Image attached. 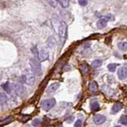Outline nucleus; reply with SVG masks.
I'll list each match as a JSON object with an SVG mask.
<instances>
[{
    "label": "nucleus",
    "mask_w": 127,
    "mask_h": 127,
    "mask_svg": "<svg viewBox=\"0 0 127 127\" xmlns=\"http://www.w3.org/2000/svg\"><path fill=\"white\" fill-rule=\"evenodd\" d=\"M82 121L81 120H77L76 122H75V127H81L82 126Z\"/></svg>",
    "instance_id": "a878e982"
},
{
    "label": "nucleus",
    "mask_w": 127,
    "mask_h": 127,
    "mask_svg": "<svg viewBox=\"0 0 127 127\" xmlns=\"http://www.w3.org/2000/svg\"><path fill=\"white\" fill-rule=\"evenodd\" d=\"M106 120V118L104 115L102 114H96L93 118V122L95 125H101V124L104 123Z\"/></svg>",
    "instance_id": "423d86ee"
},
{
    "label": "nucleus",
    "mask_w": 127,
    "mask_h": 127,
    "mask_svg": "<svg viewBox=\"0 0 127 127\" xmlns=\"http://www.w3.org/2000/svg\"><path fill=\"white\" fill-rule=\"evenodd\" d=\"M108 20L109 19H108L107 17H103V18H100L97 22V27L99 29H103V28L106 27V24H107Z\"/></svg>",
    "instance_id": "0eeeda50"
},
{
    "label": "nucleus",
    "mask_w": 127,
    "mask_h": 127,
    "mask_svg": "<svg viewBox=\"0 0 127 127\" xmlns=\"http://www.w3.org/2000/svg\"><path fill=\"white\" fill-rule=\"evenodd\" d=\"M114 127H122V126H115Z\"/></svg>",
    "instance_id": "c85d7f7f"
},
{
    "label": "nucleus",
    "mask_w": 127,
    "mask_h": 127,
    "mask_svg": "<svg viewBox=\"0 0 127 127\" xmlns=\"http://www.w3.org/2000/svg\"><path fill=\"white\" fill-rule=\"evenodd\" d=\"M22 77L24 82L28 85L33 86L34 83H35V76H34L33 71L30 70V69H26L25 71L24 74H23Z\"/></svg>",
    "instance_id": "f257e3e1"
},
{
    "label": "nucleus",
    "mask_w": 127,
    "mask_h": 127,
    "mask_svg": "<svg viewBox=\"0 0 127 127\" xmlns=\"http://www.w3.org/2000/svg\"><path fill=\"white\" fill-rule=\"evenodd\" d=\"M67 31H68V26L67 24L64 22H62L60 23V28H59V36L61 45H64V42L67 38Z\"/></svg>",
    "instance_id": "f03ea898"
},
{
    "label": "nucleus",
    "mask_w": 127,
    "mask_h": 127,
    "mask_svg": "<svg viewBox=\"0 0 127 127\" xmlns=\"http://www.w3.org/2000/svg\"><path fill=\"white\" fill-rule=\"evenodd\" d=\"M49 3L53 6V7H56V0H48Z\"/></svg>",
    "instance_id": "bb28decb"
},
{
    "label": "nucleus",
    "mask_w": 127,
    "mask_h": 127,
    "mask_svg": "<svg viewBox=\"0 0 127 127\" xmlns=\"http://www.w3.org/2000/svg\"><path fill=\"white\" fill-rule=\"evenodd\" d=\"M79 4L82 7H85L87 4V0H79Z\"/></svg>",
    "instance_id": "393cba45"
},
{
    "label": "nucleus",
    "mask_w": 127,
    "mask_h": 127,
    "mask_svg": "<svg viewBox=\"0 0 127 127\" xmlns=\"http://www.w3.org/2000/svg\"><path fill=\"white\" fill-rule=\"evenodd\" d=\"M107 68H108L110 71H111V72H114V71L116 70L117 64H110L107 66Z\"/></svg>",
    "instance_id": "412c9836"
},
{
    "label": "nucleus",
    "mask_w": 127,
    "mask_h": 127,
    "mask_svg": "<svg viewBox=\"0 0 127 127\" xmlns=\"http://www.w3.org/2000/svg\"><path fill=\"white\" fill-rule=\"evenodd\" d=\"M118 48L122 51H126L127 50V42H120L118 45Z\"/></svg>",
    "instance_id": "f3484780"
},
{
    "label": "nucleus",
    "mask_w": 127,
    "mask_h": 127,
    "mask_svg": "<svg viewBox=\"0 0 127 127\" xmlns=\"http://www.w3.org/2000/svg\"><path fill=\"white\" fill-rule=\"evenodd\" d=\"M41 123V120L40 119V118H35V119L33 121V122H32V125L34 127H37L40 126Z\"/></svg>",
    "instance_id": "4be33fe9"
},
{
    "label": "nucleus",
    "mask_w": 127,
    "mask_h": 127,
    "mask_svg": "<svg viewBox=\"0 0 127 127\" xmlns=\"http://www.w3.org/2000/svg\"><path fill=\"white\" fill-rule=\"evenodd\" d=\"M73 120H74V117H71L70 118H68V119L67 120V122H68V123H71Z\"/></svg>",
    "instance_id": "cd10ccee"
},
{
    "label": "nucleus",
    "mask_w": 127,
    "mask_h": 127,
    "mask_svg": "<svg viewBox=\"0 0 127 127\" xmlns=\"http://www.w3.org/2000/svg\"><path fill=\"white\" fill-rule=\"evenodd\" d=\"M118 77H119L120 79H125L127 77V69L125 67L121 68L119 70H118Z\"/></svg>",
    "instance_id": "6e6552de"
},
{
    "label": "nucleus",
    "mask_w": 127,
    "mask_h": 127,
    "mask_svg": "<svg viewBox=\"0 0 127 127\" xmlns=\"http://www.w3.org/2000/svg\"><path fill=\"white\" fill-rule=\"evenodd\" d=\"M60 87V83H54L53 84H51L47 89V93L48 94H51L53 93L54 91H56L57 89Z\"/></svg>",
    "instance_id": "1a4fd4ad"
},
{
    "label": "nucleus",
    "mask_w": 127,
    "mask_h": 127,
    "mask_svg": "<svg viewBox=\"0 0 127 127\" xmlns=\"http://www.w3.org/2000/svg\"><path fill=\"white\" fill-rule=\"evenodd\" d=\"M25 127H30V126H25Z\"/></svg>",
    "instance_id": "c756f323"
},
{
    "label": "nucleus",
    "mask_w": 127,
    "mask_h": 127,
    "mask_svg": "<svg viewBox=\"0 0 127 127\" xmlns=\"http://www.w3.org/2000/svg\"><path fill=\"white\" fill-rule=\"evenodd\" d=\"M91 109L92 111H99V104L98 102H93L91 104Z\"/></svg>",
    "instance_id": "dca6fc26"
},
{
    "label": "nucleus",
    "mask_w": 127,
    "mask_h": 127,
    "mask_svg": "<svg viewBox=\"0 0 127 127\" xmlns=\"http://www.w3.org/2000/svg\"><path fill=\"white\" fill-rule=\"evenodd\" d=\"M30 64L31 67V70L33 71V72L34 74H37L40 76L41 75V67L40 63L38 62V60L32 58L30 60Z\"/></svg>",
    "instance_id": "7ed1b4c3"
},
{
    "label": "nucleus",
    "mask_w": 127,
    "mask_h": 127,
    "mask_svg": "<svg viewBox=\"0 0 127 127\" xmlns=\"http://www.w3.org/2000/svg\"><path fill=\"white\" fill-rule=\"evenodd\" d=\"M48 57V54L47 53V51H45V49H41L38 51V60H47Z\"/></svg>",
    "instance_id": "9d476101"
},
{
    "label": "nucleus",
    "mask_w": 127,
    "mask_h": 127,
    "mask_svg": "<svg viewBox=\"0 0 127 127\" xmlns=\"http://www.w3.org/2000/svg\"><path fill=\"white\" fill-rule=\"evenodd\" d=\"M31 51H32V53H33V54L35 56L37 60H38V50H37V48L36 47V46H34V47H33L31 48Z\"/></svg>",
    "instance_id": "5701e85b"
},
{
    "label": "nucleus",
    "mask_w": 127,
    "mask_h": 127,
    "mask_svg": "<svg viewBox=\"0 0 127 127\" xmlns=\"http://www.w3.org/2000/svg\"><path fill=\"white\" fill-rule=\"evenodd\" d=\"M10 87L11 91H14L17 95H22L25 89L20 83H13V84H10Z\"/></svg>",
    "instance_id": "39448f33"
},
{
    "label": "nucleus",
    "mask_w": 127,
    "mask_h": 127,
    "mask_svg": "<svg viewBox=\"0 0 127 127\" xmlns=\"http://www.w3.org/2000/svg\"><path fill=\"white\" fill-rule=\"evenodd\" d=\"M14 118L13 116H9L7 118H4L3 120L0 121V126H5V125H7V124H9L10 122H11L12 121H14Z\"/></svg>",
    "instance_id": "f8f14e48"
},
{
    "label": "nucleus",
    "mask_w": 127,
    "mask_h": 127,
    "mask_svg": "<svg viewBox=\"0 0 127 127\" xmlns=\"http://www.w3.org/2000/svg\"><path fill=\"white\" fill-rule=\"evenodd\" d=\"M56 1L64 8H67L69 6V0H56Z\"/></svg>",
    "instance_id": "2eb2a0df"
},
{
    "label": "nucleus",
    "mask_w": 127,
    "mask_h": 127,
    "mask_svg": "<svg viewBox=\"0 0 127 127\" xmlns=\"http://www.w3.org/2000/svg\"><path fill=\"white\" fill-rule=\"evenodd\" d=\"M89 90L91 92H96L98 91V84L95 81H92L89 84Z\"/></svg>",
    "instance_id": "ddd939ff"
},
{
    "label": "nucleus",
    "mask_w": 127,
    "mask_h": 127,
    "mask_svg": "<svg viewBox=\"0 0 127 127\" xmlns=\"http://www.w3.org/2000/svg\"><path fill=\"white\" fill-rule=\"evenodd\" d=\"M102 63L103 62H102V60H95L91 63V66H92V68H99V67H100L101 65H102Z\"/></svg>",
    "instance_id": "4468645a"
},
{
    "label": "nucleus",
    "mask_w": 127,
    "mask_h": 127,
    "mask_svg": "<svg viewBox=\"0 0 127 127\" xmlns=\"http://www.w3.org/2000/svg\"><path fill=\"white\" fill-rule=\"evenodd\" d=\"M7 101V97L4 93H0V104L5 103Z\"/></svg>",
    "instance_id": "aec40b11"
},
{
    "label": "nucleus",
    "mask_w": 127,
    "mask_h": 127,
    "mask_svg": "<svg viewBox=\"0 0 127 127\" xmlns=\"http://www.w3.org/2000/svg\"><path fill=\"white\" fill-rule=\"evenodd\" d=\"M122 108V105L121 104V103H115V104L112 106V113L113 114H116L118 112H119L121 110Z\"/></svg>",
    "instance_id": "9b49d317"
},
{
    "label": "nucleus",
    "mask_w": 127,
    "mask_h": 127,
    "mask_svg": "<svg viewBox=\"0 0 127 127\" xmlns=\"http://www.w3.org/2000/svg\"><path fill=\"white\" fill-rule=\"evenodd\" d=\"M2 88L7 92V93H11V87L9 83H6L4 84H2Z\"/></svg>",
    "instance_id": "a211bd4d"
},
{
    "label": "nucleus",
    "mask_w": 127,
    "mask_h": 127,
    "mask_svg": "<svg viewBox=\"0 0 127 127\" xmlns=\"http://www.w3.org/2000/svg\"><path fill=\"white\" fill-rule=\"evenodd\" d=\"M80 71L83 75H86L88 72V66L86 64H83L81 65V68H80Z\"/></svg>",
    "instance_id": "6ab92c4d"
},
{
    "label": "nucleus",
    "mask_w": 127,
    "mask_h": 127,
    "mask_svg": "<svg viewBox=\"0 0 127 127\" xmlns=\"http://www.w3.org/2000/svg\"><path fill=\"white\" fill-rule=\"evenodd\" d=\"M56 105V99H45L41 103V107L44 111H47L48 110H50Z\"/></svg>",
    "instance_id": "20e7f679"
},
{
    "label": "nucleus",
    "mask_w": 127,
    "mask_h": 127,
    "mask_svg": "<svg viewBox=\"0 0 127 127\" xmlns=\"http://www.w3.org/2000/svg\"><path fill=\"white\" fill-rule=\"evenodd\" d=\"M119 122L123 125H127V116H122L119 119Z\"/></svg>",
    "instance_id": "b1692460"
}]
</instances>
